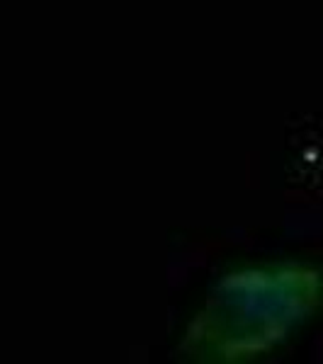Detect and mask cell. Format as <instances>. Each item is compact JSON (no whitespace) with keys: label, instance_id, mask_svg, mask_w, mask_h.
<instances>
[{"label":"cell","instance_id":"cell-1","mask_svg":"<svg viewBox=\"0 0 323 364\" xmlns=\"http://www.w3.org/2000/svg\"><path fill=\"white\" fill-rule=\"evenodd\" d=\"M323 306V269L272 260L226 269L187 321L180 355L197 364H248L280 350Z\"/></svg>","mask_w":323,"mask_h":364}]
</instances>
